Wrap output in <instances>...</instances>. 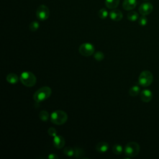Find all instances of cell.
I'll use <instances>...</instances> for the list:
<instances>
[{"instance_id": "cell-9", "label": "cell", "mask_w": 159, "mask_h": 159, "mask_svg": "<svg viewBox=\"0 0 159 159\" xmlns=\"http://www.w3.org/2000/svg\"><path fill=\"white\" fill-rule=\"evenodd\" d=\"M53 144L58 149L62 148L65 144V140L61 135H56L53 137Z\"/></svg>"}, {"instance_id": "cell-11", "label": "cell", "mask_w": 159, "mask_h": 159, "mask_svg": "<svg viewBox=\"0 0 159 159\" xmlns=\"http://www.w3.org/2000/svg\"><path fill=\"white\" fill-rule=\"evenodd\" d=\"M109 17L114 21H119L122 19L123 14L122 12L117 9H114L109 12Z\"/></svg>"}, {"instance_id": "cell-10", "label": "cell", "mask_w": 159, "mask_h": 159, "mask_svg": "<svg viewBox=\"0 0 159 159\" xmlns=\"http://www.w3.org/2000/svg\"><path fill=\"white\" fill-rule=\"evenodd\" d=\"M140 99L143 102H148L152 99V93L149 89H143L140 93Z\"/></svg>"}, {"instance_id": "cell-14", "label": "cell", "mask_w": 159, "mask_h": 159, "mask_svg": "<svg viewBox=\"0 0 159 159\" xmlns=\"http://www.w3.org/2000/svg\"><path fill=\"white\" fill-rule=\"evenodd\" d=\"M19 77L15 73H9L6 76V80L7 81L12 84H16L19 81Z\"/></svg>"}, {"instance_id": "cell-13", "label": "cell", "mask_w": 159, "mask_h": 159, "mask_svg": "<svg viewBox=\"0 0 159 159\" xmlns=\"http://www.w3.org/2000/svg\"><path fill=\"white\" fill-rule=\"evenodd\" d=\"M137 5L136 0H124L122 7L125 11H130L135 7Z\"/></svg>"}, {"instance_id": "cell-2", "label": "cell", "mask_w": 159, "mask_h": 159, "mask_svg": "<svg viewBox=\"0 0 159 159\" xmlns=\"http://www.w3.org/2000/svg\"><path fill=\"white\" fill-rule=\"evenodd\" d=\"M50 118L51 122L53 124L59 125H63L66 122L68 119V116L65 111L61 110H57L51 114Z\"/></svg>"}, {"instance_id": "cell-4", "label": "cell", "mask_w": 159, "mask_h": 159, "mask_svg": "<svg viewBox=\"0 0 159 159\" xmlns=\"http://www.w3.org/2000/svg\"><path fill=\"white\" fill-rule=\"evenodd\" d=\"M139 152L140 146L135 142L127 143L124 148V153L128 157H134L139 154Z\"/></svg>"}, {"instance_id": "cell-28", "label": "cell", "mask_w": 159, "mask_h": 159, "mask_svg": "<svg viewBox=\"0 0 159 159\" xmlns=\"http://www.w3.org/2000/svg\"><path fill=\"white\" fill-rule=\"evenodd\" d=\"M145 1H147V0H145Z\"/></svg>"}, {"instance_id": "cell-25", "label": "cell", "mask_w": 159, "mask_h": 159, "mask_svg": "<svg viewBox=\"0 0 159 159\" xmlns=\"http://www.w3.org/2000/svg\"><path fill=\"white\" fill-rule=\"evenodd\" d=\"M147 23V18L145 16H142L139 19V24L141 26H145Z\"/></svg>"}, {"instance_id": "cell-12", "label": "cell", "mask_w": 159, "mask_h": 159, "mask_svg": "<svg viewBox=\"0 0 159 159\" xmlns=\"http://www.w3.org/2000/svg\"><path fill=\"white\" fill-rule=\"evenodd\" d=\"M109 148V145L106 142H101L96 145V150L101 153L106 152Z\"/></svg>"}, {"instance_id": "cell-23", "label": "cell", "mask_w": 159, "mask_h": 159, "mask_svg": "<svg viewBox=\"0 0 159 159\" xmlns=\"http://www.w3.org/2000/svg\"><path fill=\"white\" fill-rule=\"evenodd\" d=\"M98 16L102 19H106L108 16V12L105 8L101 9L98 12Z\"/></svg>"}, {"instance_id": "cell-15", "label": "cell", "mask_w": 159, "mask_h": 159, "mask_svg": "<svg viewBox=\"0 0 159 159\" xmlns=\"http://www.w3.org/2000/svg\"><path fill=\"white\" fill-rule=\"evenodd\" d=\"M120 0H105V5L109 9H115L119 4Z\"/></svg>"}, {"instance_id": "cell-20", "label": "cell", "mask_w": 159, "mask_h": 159, "mask_svg": "<svg viewBox=\"0 0 159 159\" xmlns=\"http://www.w3.org/2000/svg\"><path fill=\"white\" fill-rule=\"evenodd\" d=\"M127 19L130 21H135L139 19V14L135 11L129 12L127 14Z\"/></svg>"}, {"instance_id": "cell-27", "label": "cell", "mask_w": 159, "mask_h": 159, "mask_svg": "<svg viewBox=\"0 0 159 159\" xmlns=\"http://www.w3.org/2000/svg\"><path fill=\"white\" fill-rule=\"evenodd\" d=\"M58 156L54 153H50L48 156V158L49 159H58Z\"/></svg>"}, {"instance_id": "cell-17", "label": "cell", "mask_w": 159, "mask_h": 159, "mask_svg": "<svg viewBox=\"0 0 159 159\" xmlns=\"http://www.w3.org/2000/svg\"><path fill=\"white\" fill-rule=\"evenodd\" d=\"M123 151V148L120 144L116 143L112 146V152L116 155H120Z\"/></svg>"}, {"instance_id": "cell-7", "label": "cell", "mask_w": 159, "mask_h": 159, "mask_svg": "<svg viewBox=\"0 0 159 159\" xmlns=\"http://www.w3.org/2000/svg\"><path fill=\"white\" fill-rule=\"evenodd\" d=\"M50 16V10L45 5H40L36 11V16L40 20H47Z\"/></svg>"}, {"instance_id": "cell-5", "label": "cell", "mask_w": 159, "mask_h": 159, "mask_svg": "<svg viewBox=\"0 0 159 159\" xmlns=\"http://www.w3.org/2000/svg\"><path fill=\"white\" fill-rule=\"evenodd\" d=\"M153 81L152 73L148 71H143L139 75V83L143 87H147L150 86Z\"/></svg>"}, {"instance_id": "cell-3", "label": "cell", "mask_w": 159, "mask_h": 159, "mask_svg": "<svg viewBox=\"0 0 159 159\" xmlns=\"http://www.w3.org/2000/svg\"><path fill=\"white\" fill-rule=\"evenodd\" d=\"M20 81L24 86L27 87H32L35 84L37 78L32 72L24 71L20 76Z\"/></svg>"}, {"instance_id": "cell-22", "label": "cell", "mask_w": 159, "mask_h": 159, "mask_svg": "<svg viewBox=\"0 0 159 159\" xmlns=\"http://www.w3.org/2000/svg\"><path fill=\"white\" fill-rule=\"evenodd\" d=\"M84 155V151L80 148H75V158H83V155Z\"/></svg>"}, {"instance_id": "cell-21", "label": "cell", "mask_w": 159, "mask_h": 159, "mask_svg": "<svg viewBox=\"0 0 159 159\" xmlns=\"http://www.w3.org/2000/svg\"><path fill=\"white\" fill-rule=\"evenodd\" d=\"M39 23L38 21L37 20H34L32 21L30 24H29V30L32 32H35L36 30H38V29L39 28Z\"/></svg>"}, {"instance_id": "cell-24", "label": "cell", "mask_w": 159, "mask_h": 159, "mask_svg": "<svg viewBox=\"0 0 159 159\" xmlns=\"http://www.w3.org/2000/svg\"><path fill=\"white\" fill-rule=\"evenodd\" d=\"M94 58L96 59V61H101L104 58V53L101 51H98L94 54Z\"/></svg>"}, {"instance_id": "cell-19", "label": "cell", "mask_w": 159, "mask_h": 159, "mask_svg": "<svg viewBox=\"0 0 159 159\" xmlns=\"http://www.w3.org/2000/svg\"><path fill=\"white\" fill-rule=\"evenodd\" d=\"M39 116L40 119L43 122L47 121L49 119V114L47 111H45V110L41 111L39 112Z\"/></svg>"}, {"instance_id": "cell-8", "label": "cell", "mask_w": 159, "mask_h": 159, "mask_svg": "<svg viewBox=\"0 0 159 159\" xmlns=\"http://www.w3.org/2000/svg\"><path fill=\"white\" fill-rule=\"evenodd\" d=\"M153 11V6L150 2H143L142 3L139 8V11L142 16H147L150 14Z\"/></svg>"}, {"instance_id": "cell-16", "label": "cell", "mask_w": 159, "mask_h": 159, "mask_svg": "<svg viewBox=\"0 0 159 159\" xmlns=\"http://www.w3.org/2000/svg\"><path fill=\"white\" fill-rule=\"evenodd\" d=\"M140 88L139 86L137 85H135V86H132V88H130L129 91V95L131 96H137L139 93H140Z\"/></svg>"}, {"instance_id": "cell-26", "label": "cell", "mask_w": 159, "mask_h": 159, "mask_svg": "<svg viewBox=\"0 0 159 159\" xmlns=\"http://www.w3.org/2000/svg\"><path fill=\"white\" fill-rule=\"evenodd\" d=\"M48 134L50 136L54 137L55 136L57 135V132L56 130V129L54 127H50L48 129Z\"/></svg>"}, {"instance_id": "cell-18", "label": "cell", "mask_w": 159, "mask_h": 159, "mask_svg": "<svg viewBox=\"0 0 159 159\" xmlns=\"http://www.w3.org/2000/svg\"><path fill=\"white\" fill-rule=\"evenodd\" d=\"M63 153L67 157H74L75 155V148L66 147L63 149Z\"/></svg>"}, {"instance_id": "cell-1", "label": "cell", "mask_w": 159, "mask_h": 159, "mask_svg": "<svg viewBox=\"0 0 159 159\" xmlns=\"http://www.w3.org/2000/svg\"><path fill=\"white\" fill-rule=\"evenodd\" d=\"M52 94V89L48 86H43L37 90L34 94L33 98L36 102H41L47 99Z\"/></svg>"}, {"instance_id": "cell-6", "label": "cell", "mask_w": 159, "mask_h": 159, "mask_svg": "<svg viewBox=\"0 0 159 159\" xmlns=\"http://www.w3.org/2000/svg\"><path fill=\"white\" fill-rule=\"evenodd\" d=\"M79 52L84 57H89L92 55L94 52L95 48L93 44L90 43H82L79 47Z\"/></svg>"}]
</instances>
